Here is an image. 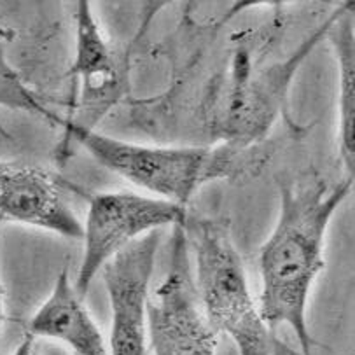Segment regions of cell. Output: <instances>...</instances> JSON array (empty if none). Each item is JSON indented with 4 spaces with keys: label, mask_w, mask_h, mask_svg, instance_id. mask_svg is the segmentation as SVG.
<instances>
[{
    "label": "cell",
    "mask_w": 355,
    "mask_h": 355,
    "mask_svg": "<svg viewBox=\"0 0 355 355\" xmlns=\"http://www.w3.org/2000/svg\"><path fill=\"white\" fill-rule=\"evenodd\" d=\"M354 180H291L280 186V212L259 252V313L271 329L289 326L301 355H313L308 327L311 286L324 270L326 234Z\"/></svg>",
    "instance_id": "1"
},
{
    "label": "cell",
    "mask_w": 355,
    "mask_h": 355,
    "mask_svg": "<svg viewBox=\"0 0 355 355\" xmlns=\"http://www.w3.org/2000/svg\"><path fill=\"white\" fill-rule=\"evenodd\" d=\"M65 140L88 150L95 162L150 196L186 207L205 184L250 175L263 162L256 147H173L126 142L63 119Z\"/></svg>",
    "instance_id": "2"
},
{
    "label": "cell",
    "mask_w": 355,
    "mask_h": 355,
    "mask_svg": "<svg viewBox=\"0 0 355 355\" xmlns=\"http://www.w3.org/2000/svg\"><path fill=\"white\" fill-rule=\"evenodd\" d=\"M194 286L216 333H226L240 355H273L270 327L259 313L247 282L245 266L223 219H186Z\"/></svg>",
    "instance_id": "3"
},
{
    "label": "cell",
    "mask_w": 355,
    "mask_h": 355,
    "mask_svg": "<svg viewBox=\"0 0 355 355\" xmlns=\"http://www.w3.org/2000/svg\"><path fill=\"white\" fill-rule=\"evenodd\" d=\"M186 219V207L154 196L132 191L93 194L83 224V259L73 282L77 294L85 300L103 266L133 242Z\"/></svg>",
    "instance_id": "4"
},
{
    "label": "cell",
    "mask_w": 355,
    "mask_h": 355,
    "mask_svg": "<svg viewBox=\"0 0 355 355\" xmlns=\"http://www.w3.org/2000/svg\"><path fill=\"white\" fill-rule=\"evenodd\" d=\"M329 23L331 16L286 62L252 76L236 72L230 83L216 89L209 114L212 135L233 146L256 147L279 116L297 67L326 37Z\"/></svg>",
    "instance_id": "5"
},
{
    "label": "cell",
    "mask_w": 355,
    "mask_h": 355,
    "mask_svg": "<svg viewBox=\"0 0 355 355\" xmlns=\"http://www.w3.org/2000/svg\"><path fill=\"white\" fill-rule=\"evenodd\" d=\"M186 220L173 227L170 268L147 303V341L153 355H216L217 333L194 286Z\"/></svg>",
    "instance_id": "6"
},
{
    "label": "cell",
    "mask_w": 355,
    "mask_h": 355,
    "mask_svg": "<svg viewBox=\"0 0 355 355\" xmlns=\"http://www.w3.org/2000/svg\"><path fill=\"white\" fill-rule=\"evenodd\" d=\"M162 231L126 247L100 271L110 303V355H149L147 303Z\"/></svg>",
    "instance_id": "7"
},
{
    "label": "cell",
    "mask_w": 355,
    "mask_h": 355,
    "mask_svg": "<svg viewBox=\"0 0 355 355\" xmlns=\"http://www.w3.org/2000/svg\"><path fill=\"white\" fill-rule=\"evenodd\" d=\"M0 219L83 239V224L65 198L58 177L42 166L0 162Z\"/></svg>",
    "instance_id": "8"
},
{
    "label": "cell",
    "mask_w": 355,
    "mask_h": 355,
    "mask_svg": "<svg viewBox=\"0 0 355 355\" xmlns=\"http://www.w3.org/2000/svg\"><path fill=\"white\" fill-rule=\"evenodd\" d=\"M70 76L81 83L79 117L70 119L85 130H95L126 88V63L105 41L88 0L76 8V55Z\"/></svg>",
    "instance_id": "9"
},
{
    "label": "cell",
    "mask_w": 355,
    "mask_h": 355,
    "mask_svg": "<svg viewBox=\"0 0 355 355\" xmlns=\"http://www.w3.org/2000/svg\"><path fill=\"white\" fill-rule=\"evenodd\" d=\"M26 333L35 340L58 341L72 355H110L109 345L86 308L85 300L70 282L67 268L60 271L49 296L30 319Z\"/></svg>",
    "instance_id": "10"
},
{
    "label": "cell",
    "mask_w": 355,
    "mask_h": 355,
    "mask_svg": "<svg viewBox=\"0 0 355 355\" xmlns=\"http://www.w3.org/2000/svg\"><path fill=\"white\" fill-rule=\"evenodd\" d=\"M329 39L338 62V114H340V157L347 179L355 172V37L352 4H343L331 15Z\"/></svg>",
    "instance_id": "11"
},
{
    "label": "cell",
    "mask_w": 355,
    "mask_h": 355,
    "mask_svg": "<svg viewBox=\"0 0 355 355\" xmlns=\"http://www.w3.org/2000/svg\"><path fill=\"white\" fill-rule=\"evenodd\" d=\"M0 107L35 114V116L39 117H44L46 121L63 126V119L55 116V114L46 107V103L41 102L39 96L23 83L21 76L12 69L8 56H6L2 44H0ZM0 137L11 139L8 128L2 125V121H0Z\"/></svg>",
    "instance_id": "12"
},
{
    "label": "cell",
    "mask_w": 355,
    "mask_h": 355,
    "mask_svg": "<svg viewBox=\"0 0 355 355\" xmlns=\"http://www.w3.org/2000/svg\"><path fill=\"white\" fill-rule=\"evenodd\" d=\"M12 355H37L35 338L26 333L18 343V347H16V350L12 352Z\"/></svg>",
    "instance_id": "13"
},
{
    "label": "cell",
    "mask_w": 355,
    "mask_h": 355,
    "mask_svg": "<svg viewBox=\"0 0 355 355\" xmlns=\"http://www.w3.org/2000/svg\"><path fill=\"white\" fill-rule=\"evenodd\" d=\"M4 220L0 219V227H2ZM2 322H4V286L0 282V329H2Z\"/></svg>",
    "instance_id": "14"
}]
</instances>
